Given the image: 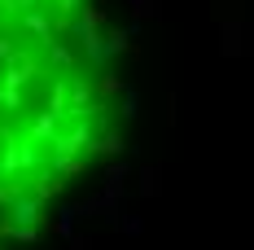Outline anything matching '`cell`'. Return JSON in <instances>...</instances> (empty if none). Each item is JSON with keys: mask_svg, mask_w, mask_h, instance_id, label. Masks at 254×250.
<instances>
[{"mask_svg": "<svg viewBox=\"0 0 254 250\" xmlns=\"http://www.w3.org/2000/svg\"><path fill=\"white\" fill-rule=\"evenodd\" d=\"M123 88L97 0H0V237L31 233L119 145Z\"/></svg>", "mask_w": 254, "mask_h": 250, "instance_id": "obj_1", "label": "cell"}]
</instances>
